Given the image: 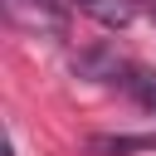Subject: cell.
Masks as SVG:
<instances>
[{
    "label": "cell",
    "instance_id": "obj_1",
    "mask_svg": "<svg viewBox=\"0 0 156 156\" xmlns=\"http://www.w3.org/2000/svg\"><path fill=\"white\" fill-rule=\"evenodd\" d=\"M10 20L39 39H63L68 34V5L63 0H5Z\"/></svg>",
    "mask_w": 156,
    "mask_h": 156
},
{
    "label": "cell",
    "instance_id": "obj_3",
    "mask_svg": "<svg viewBox=\"0 0 156 156\" xmlns=\"http://www.w3.org/2000/svg\"><path fill=\"white\" fill-rule=\"evenodd\" d=\"M156 136H93L88 151L93 156H127V151H151Z\"/></svg>",
    "mask_w": 156,
    "mask_h": 156
},
{
    "label": "cell",
    "instance_id": "obj_4",
    "mask_svg": "<svg viewBox=\"0 0 156 156\" xmlns=\"http://www.w3.org/2000/svg\"><path fill=\"white\" fill-rule=\"evenodd\" d=\"M122 88L136 93V102L156 112V73H146V68H127V83H122Z\"/></svg>",
    "mask_w": 156,
    "mask_h": 156
},
{
    "label": "cell",
    "instance_id": "obj_2",
    "mask_svg": "<svg viewBox=\"0 0 156 156\" xmlns=\"http://www.w3.org/2000/svg\"><path fill=\"white\" fill-rule=\"evenodd\" d=\"M78 10L83 15H93L98 24H107V29H122L132 15H136V5L132 0H78Z\"/></svg>",
    "mask_w": 156,
    "mask_h": 156
}]
</instances>
